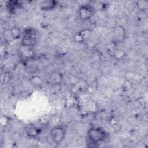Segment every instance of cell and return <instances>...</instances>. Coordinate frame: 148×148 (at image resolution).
<instances>
[{
  "label": "cell",
  "mask_w": 148,
  "mask_h": 148,
  "mask_svg": "<svg viewBox=\"0 0 148 148\" xmlns=\"http://www.w3.org/2000/svg\"><path fill=\"white\" fill-rule=\"evenodd\" d=\"M91 31L89 29H84L76 33L73 36L74 40L77 43H84L91 36Z\"/></svg>",
  "instance_id": "obj_5"
},
{
  "label": "cell",
  "mask_w": 148,
  "mask_h": 148,
  "mask_svg": "<svg viewBox=\"0 0 148 148\" xmlns=\"http://www.w3.org/2000/svg\"><path fill=\"white\" fill-rule=\"evenodd\" d=\"M22 6L21 1H9L6 2V8L9 12L14 13L17 9L20 8Z\"/></svg>",
  "instance_id": "obj_9"
},
{
  "label": "cell",
  "mask_w": 148,
  "mask_h": 148,
  "mask_svg": "<svg viewBox=\"0 0 148 148\" xmlns=\"http://www.w3.org/2000/svg\"><path fill=\"white\" fill-rule=\"evenodd\" d=\"M50 136L56 144H60L64 140L66 134V128L62 125L53 127L50 132Z\"/></svg>",
  "instance_id": "obj_4"
},
{
  "label": "cell",
  "mask_w": 148,
  "mask_h": 148,
  "mask_svg": "<svg viewBox=\"0 0 148 148\" xmlns=\"http://www.w3.org/2000/svg\"><path fill=\"white\" fill-rule=\"evenodd\" d=\"M148 3L146 1H139L136 2V5L138 8L142 10H145L147 9Z\"/></svg>",
  "instance_id": "obj_12"
},
{
  "label": "cell",
  "mask_w": 148,
  "mask_h": 148,
  "mask_svg": "<svg viewBox=\"0 0 148 148\" xmlns=\"http://www.w3.org/2000/svg\"><path fill=\"white\" fill-rule=\"evenodd\" d=\"M95 13V8L91 4L81 5L77 10L78 17L82 21H85L90 20Z\"/></svg>",
  "instance_id": "obj_3"
},
{
  "label": "cell",
  "mask_w": 148,
  "mask_h": 148,
  "mask_svg": "<svg viewBox=\"0 0 148 148\" xmlns=\"http://www.w3.org/2000/svg\"><path fill=\"white\" fill-rule=\"evenodd\" d=\"M58 1L56 0L44 1L40 3V9L44 11H49L54 9L58 5Z\"/></svg>",
  "instance_id": "obj_8"
},
{
  "label": "cell",
  "mask_w": 148,
  "mask_h": 148,
  "mask_svg": "<svg viewBox=\"0 0 148 148\" xmlns=\"http://www.w3.org/2000/svg\"><path fill=\"white\" fill-rule=\"evenodd\" d=\"M109 138L110 135L108 132L101 127H92L87 133V143L91 145L89 147H97L101 143L106 142Z\"/></svg>",
  "instance_id": "obj_1"
},
{
  "label": "cell",
  "mask_w": 148,
  "mask_h": 148,
  "mask_svg": "<svg viewBox=\"0 0 148 148\" xmlns=\"http://www.w3.org/2000/svg\"><path fill=\"white\" fill-rule=\"evenodd\" d=\"M8 121H9V119L6 116H2L1 117V123L2 126L5 127L6 125H7L8 123Z\"/></svg>",
  "instance_id": "obj_14"
},
{
  "label": "cell",
  "mask_w": 148,
  "mask_h": 148,
  "mask_svg": "<svg viewBox=\"0 0 148 148\" xmlns=\"http://www.w3.org/2000/svg\"><path fill=\"white\" fill-rule=\"evenodd\" d=\"M10 34L13 39H20L22 36V32L19 27L14 25L10 29Z\"/></svg>",
  "instance_id": "obj_10"
},
{
  "label": "cell",
  "mask_w": 148,
  "mask_h": 148,
  "mask_svg": "<svg viewBox=\"0 0 148 148\" xmlns=\"http://www.w3.org/2000/svg\"><path fill=\"white\" fill-rule=\"evenodd\" d=\"M31 83L35 86H39L41 84V80L39 76H33L31 79Z\"/></svg>",
  "instance_id": "obj_13"
},
{
  "label": "cell",
  "mask_w": 148,
  "mask_h": 148,
  "mask_svg": "<svg viewBox=\"0 0 148 148\" xmlns=\"http://www.w3.org/2000/svg\"><path fill=\"white\" fill-rule=\"evenodd\" d=\"M38 32L33 27H27L24 29L21 36V46L32 47L37 43Z\"/></svg>",
  "instance_id": "obj_2"
},
{
  "label": "cell",
  "mask_w": 148,
  "mask_h": 148,
  "mask_svg": "<svg viewBox=\"0 0 148 148\" xmlns=\"http://www.w3.org/2000/svg\"><path fill=\"white\" fill-rule=\"evenodd\" d=\"M25 132L28 138H35L40 134L42 130L36 125L31 124L26 125L25 128Z\"/></svg>",
  "instance_id": "obj_6"
},
{
  "label": "cell",
  "mask_w": 148,
  "mask_h": 148,
  "mask_svg": "<svg viewBox=\"0 0 148 148\" xmlns=\"http://www.w3.org/2000/svg\"><path fill=\"white\" fill-rule=\"evenodd\" d=\"M113 35L117 41H123L126 37V31L125 28L121 25L116 26L113 29Z\"/></svg>",
  "instance_id": "obj_7"
},
{
  "label": "cell",
  "mask_w": 148,
  "mask_h": 148,
  "mask_svg": "<svg viewBox=\"0 0 148 148\" xmlns=\"http://www.w3.org/2000/svg\"><path fill=\"white\" fill-rule=\"evenodd\" d=\"M10 73L8 72H4L1 75V82L2 84H6L10 81Z\"/></svg>",
  "instance_id": "obj_11"
}]
</instances>
